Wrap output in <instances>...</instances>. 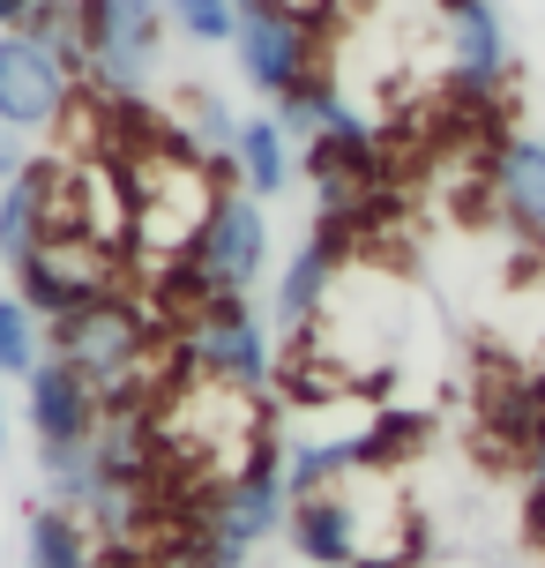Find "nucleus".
Segmentation results:
<instances>
[{"label": "nucleus", "mask_w": 545, "mask_h": 568, "mask_svg": "<svg viewBox=\"0 0 545 568\" xmlns=\"http://www.w3.org/2000/svg\"><path fill=\"white\" fill-rule=\"evenodd\" d=\"M83 16V90L90 98H150L165 53V0H75Z\"/></svg>", "instance_id": "nucleus-1"}, {"label": "nucleus", "mask_w": 545, "mask_h": 568, "mask_svg": "<svg viewBox=\"0 0 545 568\" xmlns=\"http://www.w3.org/2000/svg\"><path fill=\"white\" fill-rule=\"evenodd\" d=\"M179 367H195L202 382H225L239 397H261L277 382V329H269V314H255L247 292H209L187 314Z\"/></svg>", "instance_id": "nucleus-2"}, {"label": "nucleus", "mask_w": 545, "mask_h": 568, "mask_svg": "<svg viewBox=\"0 0 545 568\" xmlns=\"http://www.w3.org/2000/svg\"><path fill=\"white\" fill-rule=\"evenodd\" d=\"M150 344H157V314L135 307L120 284L105 292V300H90V307L45 322V352L68 359L75 374H90V382H97V397L120 389V382H143Z\"/></svg>", "instance_id": "nucleus-3"}, {"label": "nucleus", "mask_w": 545, "mask_h": 568, "mask_svg": "<svg viewBox=\"0 0 545 568\" xmlns=\"http://www.w3.org/2000/svg\"><path fill=\"white\" fill-rule=\"evenodd\" d=\"M285 516H291V494H285V434H269V426H261L255 442H247V456H239L225 479H217L202 531H209V539H225V546H239V554H255L261 539H277V531H285Z\"/></svg>", "instance_id": "nucleus-4"}, {"label": "nucleus", "mask_w": 545, "mask_h": 568, "mask_svg": "<svg viewBox=\"0 0 545 568\" xmlns=\"http://www.w3.org/2000/svg\"><path fill=\"white\" fill-rule=\"evenodd\" d=\"M232 60H239V83L255 98H285L321 68V30L299 0H277V8H255L239 16V38H232Z\"/></svg>", "instance_id": "nucleus-5"}, {"label": "nucleus", "mask_w": 545, "mask_h": 568, "mask_svg": "<svg viewBox=\"0 0 545 568\" xmlns=\"http://www.w3.org/2000/svg\"><path fill=\"white\" fill-rule=\"evenodd\" d=\"M23 426H30V449L38 456H75L97 442V426H105V397H97V382L75 374L68 359H38L23 374Z\"/></svg>", "instance_id": "nucleus-6"}, {"label": "nucleus", "mask_w": 545, "mask_h": 568, "mask_svg": "<svg viewBox=\"0 0 545 568\" xmlns=\"http://www.w3.org/2000/svg\"><path fill=\"white\" fill-rule=\"evenodd\" d=\"M351 262V210H321L315 232L291 247L285 277H277V292H269V329H285V337H307L321 322V307H329V292H337V277H345Z\"/></svg>", "instance_id": "nucleus-7"}, {"label": "nucleus", "mask_w": 545, "mask_h": 568, "mask_svg": "<svg viewBox=\"0 0 545 568\" xmlns=\"http://www.w3.org/2000/svg\"><path fill=\"white\" fill-rule=\"evenodd\" d=\"M187 255L209 277V292H255L261 270H269V210L247 187H217V202H209V217H202Z\"/></svg>", "instance_id": "nucleus-8"}, {"label": "nucleus", "mask_w": 545, "mask_h": 568, "mask_svg": "<svg viewBox=\"0 0 545 568\" xmlns=\"http://www.w3.org/2000/svg\"><path fill=\"white\" fill-rule=\"evenodd\" d=\"M75 75L45 45H30L23 30H0V128L16 135H53L75 105Z\"/></svg>", "instance_id": "nucleus-9"}, {"label": "nucleus", "mask_w": 545, "mask_h": 568, "mask_svg": "<svg viewBox=\"0 0 545 568\" xmlns=\"http://www.w3.org/2000/svg\"><path fill=\"white\" fill-rule=\"evenodd\" d=\"M68 172L53 158H30L8 187H0V262L16 270L30 262L38 247H53V240H75V217H68Z\"/></svg>", "instance_id": "nucleus-10"}, {"label": "nucleus", "mask_w": 545, "mask_h": 568, "mask_svg": "<svg viewBox=\"0 0 545 568\" xmlns=\"http://www.w3.org/2000/svg\"><path fill=\"white\" fill-rule=\"evenodd\" d=\"M351 479H359V471H351ZM351 479L291 501L285 539H291V554H299L307 568H359L367 561V509H359Z\"/></svg>", "instance_id": "nucleus-11"}, {"label": "nucleus", "mask_w": 545, "mask_h": 568, "mask_svg": "<svg viewBox=\"0 0 545 568\" xmlns=\"http://www.w3.org/2000/svg\"><path fill=\"white\" fill-rule=\"evenodd\" d=\"M8 292H16L38 322H60V314L105 300V292H113V270H105L97 255H83L75 240H53V247H38L30 262L8 270Z\"/></svg>", "instance_id": "nucleus-12"}, {"label": "nucleus", "mask_w": 545, "mask_h": 568, "mask_svg": "<svg viewBox=\"0 0 545 568\" xmlns=\"http://www.w3.org/2000/svg\"><path fill=\"white\" fill-rule=\"evenodd\" d=\"M441 23H449V75H456V90L493 98V90L508 83V68H516V45H508L501 8L493 0H463L456 16H441Z\"/></svg>", "instance_id": "nucleus-13"}, {"label": "nucleus", "mask_w": 545, "mask_h": 568, "mask_svg": "<svg viewBox=\"0 0 545 568\" xmlns=\"http://www.w3.org/2000/svg\"><path fill=\"white\" fill-rule=\"evenodd\" d=\"M493 195H501V217L545 247V135L493 142Z\"/></svg>", "instance_id": "nucleus-14"}, {"label": "nucleus", "mask_w": 545, "mask_h": 568, "mask_svg": "<svg viewBox=\"0 0 545 568\" xmlns=\"http://www.w3.org/2000/svg\"><path fill=\"white\" fill-rule=\"evenodd\" d=\"M232 180H239L255 202H277L291 180H299V142L277 128V113L239 120V142H232Z\"/></svg>", "instance_id": "nucleus-15"}, {"label": "nucleus", "mask_w": 545, "mask_h": 568, "mask_svg": "<svg viewBox=\"0 0 545 568\" xmlns=\"http://www.w3.org/2000/svg\"><path fill=\"white\" fill-rule=\"evenodd\" d=\"M23 568H97V531L75 509H60V501H30Z\"/></svg>", "instance_id": "nucleus-16"}, {"label": "nucleus", "mask_w": 545, "mask_h": 568, "mask_svg": "<svg viewBox=\"0 0 545 568\" xmlns=\"http://www.w3.org/2000/svg\"><path fill=\"white\" fill-rule=\"evenodd\" d=\"M16 30H23L30 45H45V53H53L60 68L83 83V16H75V0H38Z\"/></svg>", "instance_id": "nucleus-17"}, {"label": "nucleus", "mask_w": 545, "mask_h": 568, "mask_svg": "<svg viewBox=\"0 0 545 568\" xmlns=\"http://www.w3.org/2000/svg\"><path fill=\"white\" fill-rule=\"evenodd\" d=\"M38 359H45V322L16 292H0V382H23Z\"/></svg>", "instance_id": "nucleus-18"}, {"label": "nucleus", "mask_w": 545, "mask_h": 568, "mask_svg": "<svg viewBox=\"0 0 545 568\" xmlns=\"http://www.w3.org/2000/svg\"><path fill=\"white\" fill-rule=\"evenodd\" d=\"M165 23L187 45H232L239 38V8L232 0H165Z\"/></svg>", "instance_id": "nucleus-19"}, {"label": "nucleus", "mask_w": 545, "mask_h": 568, "mask_svg": "<svg viewBox=\"0 0 545 568\" xmlns=\"http://www.w3.org/2000/svg\"><path fill=\"white\" fill-rule=\"evenodd\" d=\"M30 165V135H16V128H0V187L16 180V172Z\"/></svg>", "instance_id": "nucleus-20"}, {"label": "nucleus", "mask_w": 545, "mask_h": 568, "mask_svg": "<svg viewBox=\"0 0 545 568\" xmlns=\"http://www.w3.org/2000/svg\"><path fill=\"white\" fill-rule=\"evenodd\" d=\"M531 479L545 486V412H538V426H531Z\"/></svg>", "instance_id": "nucleus-21"}, {"label": "nucleus", "mask_w": 545, "mask_h": 568, "mask_svg": "<svg viewBox=\"0 0 545 568\" xmlns=\"http://www.w3.org/2000/svg\"><path fill=\"white\" fill-rule=\"evenodd\" d=\"M531 539L545 546V486L538 479H531Z\"/></svg>", "instance_id": "nucleus-22"}, {"label": "nucleus", "mask_w": 545, "mask_h": 568, "mask_svg": "<svg viewBox=\"0 0 545 568\" xmlns=\"http://www.w3.org/2000/svg\"><path fill=\"white\" fill-rule=\"evenodd\" d=\"M30 8H38V0H0V30H16L30 16Z\"/></svg>", "instance_id": "nucleus-23"}, {"label": "nucleus", "mask_w": 545, "mask_h": 568, "mask_svg": "<svg viewBox=\"0 0 545 568\" xmlns=\"http://www.w3.org/2000/svg\"><path fill=\"white\" fill-rule=\"evenodd\" d=\"M8 434H16V419H8V382H0V456H8Z\"/></svg>", "instance_id": "nucleus-24"}, {"label": "nucleus", "mask_w": 545, "mask_h": 568, "mask_svg": "<svg viewBox=\"0 0 545 568\" xmlns=\"http://www.w3.org/2000/svg\"><path fill=\"white\" fill-rule=\"evenodd\" d=\"M232 8H239V16H255V8H277V0H232Z\"/></svg>", "instance_id": "nucleus-25"}, {"label": "nucleus", "mask_w": 545, "mask_h": 568, "mask_svg": "<svg viewBox=\"0 0 545 568\" xmlns=\"http://www.w3.org/2000/svg\"><path fill=\"white\" fill-rule=\"evenodd\" d=\"M426 568H479V561H426Z\"/></svg>", "instance_id": "nucleus-26"}, {"label": "nucleus", "mask_w": 545, "mask_h": 568, "mask_svg": "<svg viewBox=\"0 0 545 568\" xmlns=\"http://www.w3.org/2000/svg\"><path fill=\"white\" fill-rule=\"evenodd\" d=\"M538 397H545V382H538Z\"/></svg>", "instance_id": "nucleus-27"}]
</instances>
